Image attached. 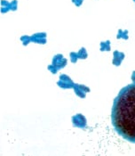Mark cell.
Returning a JSON list of instances; mask_svg holds the SVG:
<instances>
[{
  "label": "cell",
  "instance_id": "obj_5",
  "mask_svg": "<svg viewBox=\"0 0 135 156\" xmlns=\"http://www.w3.org/2000/svg\"><path fill=\"white\" fill-rule=\"evenodd\" d=\"M57 85L60 87V88H64V89H70V88H73L75 82L71 79L70 81H62V80H59L57 82Z\"/></svg>",
  "mask_w": 135,
  "mask_h": 156
},
{
  "label": "cell",
  "instance_id": "obj_3",
  "mask_svg": "<svg viewBox=\"0 0 135 156\" xmlns=\"http://www.w3.org/2000/svg\"><path fill=\"white\" fill-rule=\"evenodd\" d=\"M72 121V124L75 128H84L87 126V121L86 118L81 114V113H77L76 115H74L71 119Z\"/></svg>",
  "mask_w": 135,
  "mask_h": 156
},
{
  "label": "cell",
  "instance_id": "obj_11",
  "mask_svg": "<svg viewBox=\"0 0 135 156\" xmlns=\"http://www.w3.org/2000/svg\"><path fill=\"white\" fill-rule=\"evenodd\" d=\"M70 61L72 63H76L78 60V55H77V52H71L70 53Z\"/></svg>",
  "mask_w": 135,
  "mask_h": 156
},
{
  "label": "cell",
  "instance_id": "obj_15",
  "mask_svg": "<svg viewBox=\"0 0 135 156\" xmlns=\"http://www.w3.org/2000/svg\"><path fill=\"white\" fill-rule=\"evenodd\" d=\"M1 6H6V7H10V2H8L7 0H1Z\"/></svg>",
  "mask_w": 135,
  "mask_h": 156
},
{
  "label": "cell",
  "instance_id": "obj_7",
  "mask_svg": "<svg viewBox=\"0 0 135 156\" xmlns=\"http://www.w3.org/2000/svg\"><path fill=\"white\" fill-rule=\"evenodd\" d=\"M111 47H110V41L107 40V41H102L100 44V50L101 52H105V51H110Z\"/></svg>",
  "mask_w": 135,
  "mask_h": 156
},
{
  "label": "cell",
  "instance_id": "obj_17",
  "mask_svg": "<svg viewBox=\"0 0 135 156\" xmlns=\"http://www.w3.org/2000/svg\"><path fill=\"white\" fill-rule=\"evenodd\" d=\"M131 80H132V82L133 83H135V71L134 72H132V73H131Z\"/></svg>",
  "mask_w": 135,
  "mask_h": 156
},
{
  "label": "cell",
  "instance_id": "obj_14",
  "mask_svg": "<svg viewBox=\"0 0 135 156\" xmlns=\"http://www.w3.org/2000/svg\"><path fill=\"white\" fill-rule=\"evenodd\" d=\"M72 1V3L76 6H77V7H80L82 5H83V2H84V0H71Z\"/></svg>",
  "mask_w": 135,
  "mask_h": 156
},
{
  "label": "cell",
  "instance_id": "obj_9",
  "mask_svg": "<svg viewBox=\"0 0 135 156\" xmlns=\"http://www.w3.org/2000/svg\"><path fill=\"white\" fill-rule=\"evenodd\" d=\"M77 55H78V59H86L87 56H88V54H87V50L84 48H81L79 49V51L77 52Z\"/></svg>",
  "mask_w": 135,
  "mask_h": 156
},
{
  "label": "cell",
  "instance_id": "obj_18",
  "mask_svg": "<svg viewBox=\"0 0 135 156\" xmlns=\"http://www.w3.org/2000/svg\"><path fill=\"white\" fill-rule=\"evenodd\" d=\"M133 1H134V2H135V0H133Z\"/></svg>",
  "mask_w": 135,
  "mask_h": 156
},
{
  "label": "cell",
  "instance_id": "obj_6",
  "mask_svg": "<svg viewBox=\"0 0 135 156\" xmlns=\"http://www.w3.org/2000/svg\"><path fill=\"white\" fill-rule=\"evenodd\" d=\"M73 89H74V91H75V93H76V95H77V96H79V97H81V98H84V97H85L86 93L82 90L81 84H77V83H75V85H74V87H73Z\"/></svg>",
  "mask_w": 135,
  "mask_h": 156
},
{
  "label": "cell",
  "instance_id": "obj_13",
  "mask_svg": "<svg viewBox=\"0 0 135 156\" xmlns=\"http://www.w3.org/2000/svg\"><path fill=\"white\" fill-rule=\"evenodd\" d=\"M32 36L35 38H46L47 34H46V32H37V33L33 34Z\"/></svg>",
  "mask_w": 135,
  "mask_h": 156
},
{
  "label": "cell",
  "instance_id": "obj_10",
  "mask_svg": "<svg viewBox=\"0 0 135 156\" xmlns=\"http://www.w3.org/2000/svg\"><path fill=\"white\" fill-rule=\"evenodd\" d=\"M20 41L22 42V45L23 46H28V45L31 42V36H28V35H23L20 37Z\"/></svg>",
  "mask_w": 135,
  "mask_h": 156
},
{
  "label": "cell",
  "instance_id": "obj_12",
  "mask_svg": "<svg viewBox=\"0 0 135 156\" xmlns=\"http://www.w3.org/2000/svg\"><path fill=\"white\" fill-rule=\"evenodd\" d=\"M10 9L11 11H16L18 9V1L17 0H12L10 2Z\"/></svg>",
  "mask_w": 135,
  "mask_h": 156
},
{
  "label": "cell",
  "instance_id": "obj_2",
  "mask_svg": "<svg viewBox=\"0 0 135 156\" xmlns=\"http://www.w3.org/2000/svg\"><path fill=\"white\" fill-rule=\"evenodd\" d=\"M67 63H68V60L65 57H63L61 54H58L53 56L52 63L47 66V69L53 74H56L59 70L64 68L67 65Z\"/></svg>",
  "mask_w": 135,
  "mask_h": 156
},
{
  "label": "cell",
  "instance_id": "obj_1",
  "mask_svg": "<svg viewBox=\"0 0 135 156\" xmlns=\"http://www.w3.org/2000/svg\"><path fill=\"white\" fill-rule=\"evenodd\" d=\"M111 121L120 137L135 144V83L123 87L114 99Z\"/></svg>",
  "mask_w": 135,
  "mask_h": 156
},
{
  "label": "cell",
  "instance_id": "obj_8",
  "mask_svg": "<svg viewBox=\"0 0 135 156\" xmlns=\"http://www.w3.org/2000/svg\"><path fill=\"white\" fill-rule=\"evenodd\" d=\"M129 32L127 30H118V32H117V39H124V40H127L129 38Z\"/></svg>",
  "mask_w": 135,
  "mask_h": 156
},
{
  "label": "cell",
  "instance_id": "obj_16",
  "mask_svg": "<svg viewBox=\"0 0 135 156\" xmlns=\"http://www.w3.org/2000/svg\"><path fill=\"white\" fill-rule=\"evenodd\" d=\"M9 11H11L10 7H6V6H1V13H6Z\"/></svg>",
  "mask_w": 135,
  "mask_h": 156
},
{
  "label": "cell",
  "instance_id": "obj_4",
  "mask_svg": "<svg viewBox=\"0 0 135 156\" xmlns=\"http://www.w3.org/2000/svg\"><path fill=\"white\" fill-rule=\"evenodd\" d=\"M113 56L114 57H113L112 63H113V65H115V66H119L122 63V62L124 61V59L125 57V55L123 52H119V51L116 50L113 53Z\"/></svg>",
  "mask_w": 135,
  "mask_h": 156
}]
</instances>
